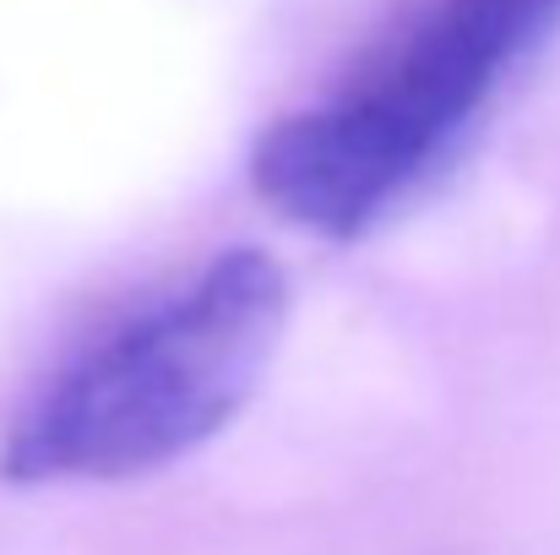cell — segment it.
Here are the masks:
<instances>
[{
    "instance_id": "obj_1",
    "label": "cell",
    "mask_w": 560,
    "mask_h": 555,
    "mask_svg": "<svg viewBox=\"0 0 560 555\" xmlns=\"http://www.w3.org/2000/svg\"><path fill=\"white\" fill-rule=\"evenodd\" d=\"M289 327V278L234 245L60 370L5 430V485H120L223 436Z\"/></svg>"
},
{
    "instance_id": "obj_2",
    "label": "cell",
    "mask_w": 560,
    "mask_h": 555,
    "mask_svg": "<svg viewBox=\"0 0 560 555\" xmlns=\"http://www.w3.org/2000/svg\"><path fill=\"white\" fill-rule=\"evenodd\" d=\"M556 33L560 0H435L360 82L261 131V201L327 240L371 234Z\"/></svg>"
}]
</instances>
